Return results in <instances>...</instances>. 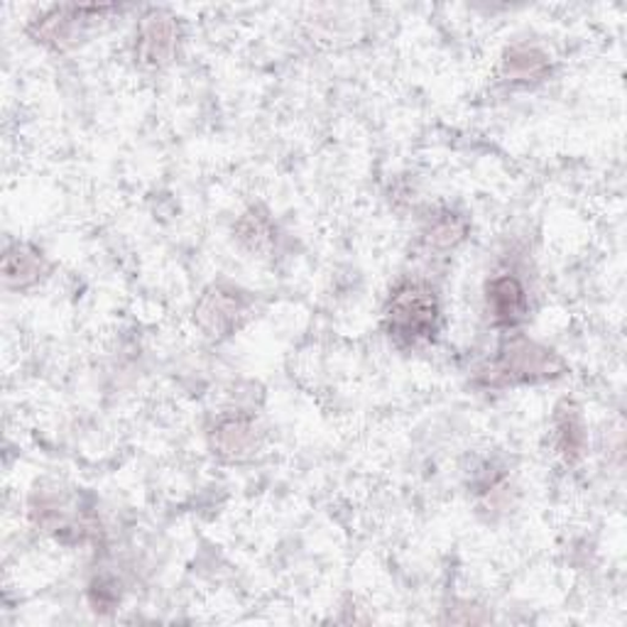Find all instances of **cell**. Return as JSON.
<instances>
[{
  "label": "cell",
  "instance_id": "cell-1",
  "mask_svg": "<svg viewBox=\"0 0 627 627\" xmlns=\"http://www.w3.org/2000/svg\"><path fill=\"white\" fill-rule=\"evenodd\" d=\"M388 331L398 341L420 343L429 341L439 327V301L432 289L424 285H402L390 297L386 309Z\"/></svg>",
  "mask_w": 627,
  "mask_h": 627
},
{
  "label": "cell",
  "instance_id": "cell-2",
  "mask_svg": "<svg viewBox=\"0 0 627 627\" xmlns=\"http://www.w3.org/2000/svg\"><path fill=\"white\" fill-rule=\"evenodd\" d=\"M501 373L510 380H547L559 376L564 363L547 348H539L527 341L510 346V351L501 358Z\"/></svg>",
  "mask_w": 627,
  "mask_h": 627
},
{
  "label": "cell",
  "instance_id": "cell-3",
  "mask_svg": "<svg viewBox=\"0 0 627 627\" xmlns=\"http://www.w3.org/2000/svg\"><path fill=\"white\" fill-rule=\"evenodd\" d=\"M485 305L495 327H515L525 321L530 309L525 287L513 275H497L487 282Z\"/></svg>",
  "mask_w": 627,
  "mask_h": 627
},
{
  "label": "cell",
  "instance_id": "cell-4",
  "mask_svg": "<svg viewBox=\"0 0 627 627\" xmlns=\"http://www.w3.org/2000/svg\"><path fill=\"white\" fill-rule=\"evenodd\" d=\"M246 311L243 299L234 292V289L214 287L202 297L199 307H196V319L212 336L216 333H228L234 327H238V319Z\"/></svg>",
  "mask_w": 627,
  "mask_h": 627
},
{
  "label": "cell",
  "instance_id": "cell-5",
  "mask_svg": "<svg viewBox=\"0 0 627 627\" xmlns=\"http://www.w3.org/2000/svg\"><path fill=\"white\" fill-rule=\"evenodd\" d=\"M174 42H177V28H174L172 18L160 13L145 18L141 32H137V54H141V62L150 66L165 64L174 52Z\"/></svg>",
  "mask_w": 627,
  "mask_h": 627
},
{
  "label": "cell",
  "instance_id": "cell-6",
  "mask_svg": "<svg viewBox=\"0 0 627 627\" xmlns=\"http://www.w3.org/2000/svg\"><path fill=\"white\" fill-rule=\"evenodd\" d=\"M554 426H556V449H559V454L572 463L578 461L586 449V426L574 404L564 402L562 408L556 410Z\"/></svg>",
  "mask_w": 627,
  "mask_h": 627
},
{
  "label": "cell",
  "instance_id": "cell-7",
  "mask_svg": "<svg viewBox=\"0 0 627 627\" xmlns=\"http://www.w3.org/2000/svg\"><path fill=\"white\" fill-rule=\"evenodd\" d=\"M42 273H44V260L34 248L20 246L18 243V246L6 250L3 275L10 287H18V289L30 287L40 280Z\"/></svg>",
  "mask_w": 627,
  "mask_h": 627
},
{
  "label": "cell",
  "instance_id": "cell-8",
  "mask_svg": "<svg viewBox=\"0 0 627 627\" xmlns=\"http://www.w3.org/2000/svg\"><path fill=\"white\" fill-rule=\"evenodd\" d=\"M547 54L534 48H513L503 60V72L513 81H534L547 74Z\"/></svg>",
  "mask_w": 627,
  "mask_h": 627
},
{
  "label": "cell",
  "instance_id": "cell-9",
  "mask_svg": "<svg viewBox=\"0 0 627 627\" xmlns=\"http://www.w3.org/2000/svg\"><path fill=\"white\" fill-rule=\"evenodd\" d=\"M216 449L218 454H228V456H240L255 444V432L253 426L234 420V422H224L216 429Z\"/></svg>",
  "mask_w": 627,
  "mask_h": 627
},
{
  "label": "cell",
  "instance_id": "cell-10",
  "mask_svg": "<svg viewBox=\"0 0 627 627\" xmlns=\"http://www.w3.org/2000/svg\"><path fill=\"white\" fill-rule=\"evenodd\" d=\"M463 234H466V224L463 220H459L456 216H444L441 220H436V226L432 228V238L436 246H454V243H459L463 238Z\"/></svg>",
  "mask_w": 627,
  "mask_h": 627
}]
</instances>
